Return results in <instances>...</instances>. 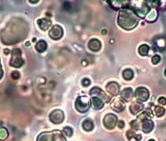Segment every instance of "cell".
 I'll list each match as a JSON object with an SVG mask.
<instances>
[{"mask_svg":"<svg viewBox=\"0 0 166 141\" xmlns=\"http://www.w3.org/2000/svg\"><path fill=\"white\" fill-rule=\"evenodd\" d=\"M139 22V17L136 12L130 7H125L119 12L118 24L119 26L127 31L134 29Z\"/></svg>","mask_w":166,"mask_h":141,"instance_id":"1","label":"cell"},{"mask_svg":"<svg viewBox=\"0 0 166 141\" xmlns=\"http://www.w3.org/2000/svg\"><path fill=\"white\" fill-rule=\"evenodd\" d=\"M37 141H66V139L61 131L53 130L51 132L42 133L37 137Z\"/></svg>","mask_w":166,"mask_h":141,"instance_id":"2","label":"cell"},{"mask_svg":"<svg viewBox=\"0 0 166 141\" xmlns=\"http://www.w3.org/2000/svg\"><path fill=\"white\" fill-rule=\"evenodd\" d=\"M91 106V100L87 96H79L76 101V107L79 112L85 113Z\"/></svg>","mask_w":166,"mask_h":141,"instance_id":"3","label":"cell"},{"mask_svg":"<svg viewBox=\"0 0 166 141\" xmlns=\"http://www.w3.org/2000/svg\"><path fill=\"white\" fill-rule=\"evenodd\" d=\"M24 64V60L21 57V51L19 49H15L12 51V57L10 65L13 67L20 68Z\"/></svg>","mask_w":166,"mask_h":141,"instance_id":"4","label":"cell"},{"mask_svg":"<svg viewBox=\"0 0 166 141\" xmlns=\"http://www.w3.org/2000/svg\"><path fill=\"white\" fill-rule=\"evenodd\" d=\"M117 123L118 118L117 116H115L114 114H107L103 117V125L108 129H113L114 128H115Z\"/></svg>","mask_w":166,"mask_h":141,"instance_id":"5","label":"cell"},{"mask_svg":"<svg viewBox=\"0 0 166 141\" xmlns=\"http://www.w3.org/2000/svg\"><path fill=\"white\" fill-rule=\"evenodd\" d=\"M135 97L137 99V101L145 102L149 98V91L144 87L137 88L135 93Z\"/></svg>","mask_w":166,"mask_h":141,"instance_id":"6","label":"cell"},{"mask_svg":"<svg viewBox=\"0 0 166 141\" xmlns=\"http://www.w3.org/2000/svg\"><path fill=\"white\" fill-rule=\"evenodd\" d=\"M110 107L115 112H122L125 109V105L122 99L114 98L111 100Z\"/></svg>","mask_w":166,"mask_h":141,"instance_id":"7","label":"cell"},{"mask_svg":"<svg viewBox=\"0 0 166 141\" xmlns=\"http://www.w3.org/2000/svg\"><path fill=\"white\" fill-rule=\"evenodd\" d=\"M65 114L61 110H55L49 115V120L54 124H59L63 122Z\"/></svg>","mask_w":166,"mask_h":141,"instance_id":"8","label":"cell"},{"mask_svg":"<svg viewBox=\"0 0 166 141\" xmlns=\"http://www.w3.org/2000/svg\"><path fill=\"white\" fill-rule=\"evenodd\" d=\"M63 28L59 25H55L49 31V37L54 40H59L63 37Z\"/></svg>","mask_w":166,"mask_h":141,"instance_id":"9","label":"cell"},{"mask_svg":"<svg viewBox=\"0 0 166 141\" xmlns=\"http://www.w3.org/2000/svg\"><path fill=\"white\" fill-rule=\"evenodd\" d=\"M90 94L92 97H98L102 100H104L106 102L110 101V98L107 96V94L98 87H93L90 90Z\"/></svg>","mask_w":166,"mask_h":141,"instance_id":"10","label":"cell"},{"mask_svg":"<svg viewBox=\"0 0 166 141\" xmlns=\"http://www.w3.org/2000/svg\"><path fill=\"white\" fill-rule=\"evenodd\" d=\"M107 92L112 95V96H116L120 93V85L115 83V82H110L107 84L106 86Z\"/></svg>","mask_w":166,"mask_h":141,"instance_id":"11","label":"cell"},{"mask_svg":"<svg viewBox=\"0 0 166 141\" xmlns=\"http://www.w3.org/2000/svg\"><path fill=\"white\" fill-rule=\"evenodd\" d=\"M121 96L123 100L126 102L132 101L133 99V91L132 88H124L121 93Z\"/></svg>","mask_w":166,"mask_h":141,"instance_id":"12","label":"cell"},{"mask_svg":"<svg viewBox=\"0 0 166 141\" xmlns=\"http://www.w3.org/2000/svg\"><path fill=\"white\" fill-rule=\"evenodd\" d=\"M143 108L144 106L143 103H141L140 101H134L130 106V111L133 115H136L137 113L142 111Z\"/></svg>","mask_w":166,"mask_h":141,"instance_id":"13","label":"cell"},{"mask_svg":"<svg viewBox=\"0 0 166 141\" xmlns=\"http://www.w3.org/2000/svg\"><path fill=\"white\" fill-rule=\"evenodd\" d=\"M101 42H100L98 39H96V38H93V39H91L88 43V47L89 49L93 51V52H98L99 51V49H101Z\"/></svg>","mask_w":166,"mask_h":141,"instance_id":"14","label":"cell"},{"mask_svg":"<svg viewBox=\"0 0 166 141\" xmlns=\"http://www.w3.org/2000/svg\"><path fill=\"white\" fill-rule=\"evenodd\" d=\"M154 126V124L153 121L148 119L144 120L142 123V130L145 133H148L153 130Z\"/></svg>","mask_w":166,"mask_h":141,"instance_id":"15","label":"cell"},{"mask_svg":"<svg viewBox=\"0 0 166 141\" xmlns=\"http://www.w3.org/2000/svg\"><path fill=\"white\" fill-rule=\"evenodd\" d=\"M103 101L98 97H92L91 99V106L94 110H100L103 107Z\"/></svg>","mask_w":166,"mask_h":141,"instance_id":"16","label":"cell"},{"mask_svg":"<svg viewBox=\"0 0 166 141\" xmlns=\"http://www.w3.org/2000/svg\"><path fill=\"white\" fill-rule=\"evenodd\" d=\"M51 21L49 19H47V18H43V19H39L37 21V24L40 27L41 30L43 31H47L49 26H51Z\"/></svg>","mask_w":166,"mask_h":141,"instance_id":"17","label":"cell"},{"mask_svg":"<svg viewBox=\"0 0 166 141\" xmlns=\"http://www.w3.org/2000/svg\"><path fill=\"white\" fill-rule=\"evenodd\" d=\"M128 3L127 1H120V0H113L109 2V3H110L111 7H113L114 10H120V9H124L125 8V6L124 5L125 3Z\"/></svg>","mask_w":166,"mask_h":141,"instance_id":"18","label":"cell"},{"mask_svg":"<svg viewBox=\"0 0 166 141\" xmlns=\"http://www.w3.org/2000/svg\"><path fill=\"white\" fill-rule=\"evenodd\" d=\"M47 43L44 40H40L36 44V49L38 53H43L45 50L47 49Z\"/></svg>","mask_w":166,"mask_h":141,"instance_id":"19","label":"cell"},{"mask_svg":"<svg viewBox=\"0 0 166 141\" xmlns=\"http://www.w3.org/2000/svg\"><path fill=\"white\" fill-rule=\"evenodd\" d=\"M93 127H94L93 122H92V121L91 119L85 120V121L83 122V123H82V128H83V129L87 131V132H90V131L92 130V129H93Z\"/></svg>","mask_w":166,"mask_h":141,"instance_id":"20","label":"cell"},{"mask_svg":"<svg viewBox=\"0 0 166 141\" xmlns=\"http://www.w3.org/2000/svg\"><path fill=\"white\" fill-rule=\"evenodd\" d=\"M157 16H158V12L155 10H152L149 11L148 15H147L146 20L148 22H154L156 21Z\"/></svg>","mask_w":166,"mask_h":141,"instance_id":"21","label":"cell"},{"mask_svg":"<svg viewBox=\"0 0 166 141\" xmlns=\"http://www.w3.org/2000/svg\"><path fill=\"white\" fill-rule=\"evenodd\" d=\"M133 76H134V73H133V71L132 69H125L123 72V77L126 81L132 80L133 78Z\"/></svg>","mask_w":166,"mask_h":141,"instance_id":"22","label":"cell"},{"mask_svg":"<svg viewBox=\"0 0 166 141\" xmlns=\"http://www.w3.org/2000/svg\"><path fill=\"white\" fill-rule=\"evenodd\" d=\"M149 49H150V47H149L148 45H147V44H143V45H141V46L139 47V49H138V52H139V54H141V55L146 56V55H147V54H148Z\"/></svg>","mask_w":166,"mask_h":141,"instance_id":"23","label":"cell"},{"mask_svg":"<svg viewBox=\"0 0 166 141\" xmlns=\"http://www.w3.org/2000/svg\"><path fill=\"white\" fill-rule=\"evenodd\" d=\"M127 138L130 140H132L133 138H135V140L136 141H139L141 140V135H139V134H136V133H134L132 131L129 130L127 132Z\"/></svg>","mask_w":166,"mask_h":141,"instance_id":"24","label":"cell"},{"mask_svg":"<svg viewBox=\"0 0 166 141\" xmlns=\"http://www.w3.org/2000/svg\"><path fill=\"white\" fill-rule=\"evenodd\" d=\"M154 110L155 114H156V116H157L158 117H160L164 116V114H165V109L163 108V107H161V106H155Z\"/></svg>","mask_w":166,"mask_h":141,"instance_id":"25","label":"cell"},{"mask_svg":"<svg viewBox=\"0 0 166 141\" xmlns=\"http://www.w3.org/2000/svg\"><path fill=\"white\" fill-rule=\"evenodd\" d=\"M9 136V132L5 128H0V140L7 139Z\"/></svg>","mask_w":166,"mask_h":141,"instance_id":"26","label":"cell"},{"mask_svg":"<svg viewBox=\"0 0 166 141\" xmlns=\"http://www.w3.org/2000/svg\"><path fill=\"white\" fill-rule=\"evenodd\" d=\"M63 133H64L66 136H68V137H71L72 134H73V130H72V128H70V127H65L64 129H63Z\"/></svg>","mask_w":166,"mask_h":141,"instance_id":"27","label":"cell"},{"mask_svg":"<svg viewBox=\"0 0 166 141\" xmlns=\"http://www.w3.org/2000/svg\"><path fill=\"white\" fill-rule=\"evenodd\" d=\"M159 61H160V56L158 55V54H156V55H154V56L152 58V63H153L154 65H157L158 63H159Z\"/></svg>","mask_w":166,"mask_h":141,"instance_id":"28","label":"cell"},{"mask_svg":"<svg viewBox=\"0 0 166 141\" xmlns=\"http://www.w3.org/2000/svg\"><path fill=\"white\" fill-rule=\"evenodd\" d=\"M82 85L84 86V87H88L89 85H90V83H91V81L89 80L88 78H85V79H83L82 80Z\"/></svg>","mask_w":166,"mask_h":141,"instance_id":"29","label":"cell"},{"mask_svg":"<svg viewBox=\"0 0 166 141\" xmlns=\"http://www.w3.org/2000/svg\"><path fill=\"white\" fill-rule=\"evenodd\" d=\"M11 76L13 79L17 80V79H19V78H20V73H19L18 72H12Z\"/></svg>","mask_w":166,"mask_h":141,"instance_id":"30","label":"cell"},{"mask_svg":"<svg viewBox=\"0 0 166 141\" xmlns=\"http://www.w3.org/2000/svg\"><path fill=\"white\" fill-rule=\"evenodd\" d=\"M147 117H147V115L146 111H145V112H143L141 115H139V116L137 117V118H138V119L143 120V121H144V119L146 120V118H147Z\"/></svg>","mask_w":166,"mask_h":141,"instance_id":"31","label":"cell"},{"mask_svg":"<svg viewBox=\"0 0 166 141\" xmlns=\"http://www.w3.org/2000/svg\"><path fill=\"white\" fill-rule=\"evenodd\" d=\"M158 103L162 106H165L166 105V98L165 97H160L158 99Z\"/></svg>","mask_w":166,"mask_h":141,"instance_id":"32","label":"cell"},{"mask_svg":"<svg viewBox=\"0 0 166 141\" xmlns=\"http://www.w3.org/2000/svg\"><path fill=\"white\" fill-rule=\"evenodd\" d=\"M146 113H147V117H154V114H153V111H152V110H150V109H147L146 110Z\"/></svg>","mask_w":166,"mask_h":141,"instance_id":"33","label":"cell"},{"mask_svg":"<svg viewBox=\"0 0 166 141\" xmlns=\"http://www.w3.org/2000/svg\"><path fill=\"white\" fill-rule=\"evenodd\" d=\"M117 124H118V126H119L120 128H123L125 127V122H124V121H119Z\"/></svg>","mask_w":166,"mask_h":141,"instance_id":"34","label":"cell"},{"mask_svg":"<svg viewBox=\"0 0 166 141\" xmlns=\"http://www.w3.org/2000/svg\"><path fill=\"white\" fill-rule=\"evenodd\" d=\"M3 76V69H2V65H1V62H0V80L2 79V77Z\"/></svg>","mask_w":166,"mask_h":141,"instance_id":"35","label":"cell"},{"mask_svg":"<svg viewBox=\"0 0 166 141\" xmlns=\"http://www.w3.org/2000/svg\"><path fill=\"white\" fill-rule=\"evenodd\" d=\"M101 33H102V35H106L108 33V30L107 29H103L101 31Z\"/></svg>","mask_w":166,"mask_h":141,"instance_id":"36","label":"cell"},{"mask_svg":"<svg viewBox=\"0 0 166 141\" xmlns=\"http://www.w3.org/2000/svg\"><path fill=\"white\" fill-rule=\"evenodd\" d=\"M30 42H26V43H25V46H26V47H29V46H30Z\"/></svg>","mask_w":166,"mask_h":141,"instance_id":"37","label":"cell"},{"mask_svg":"<svg viewBox=\"0 0 166 141\" xmlns=\"http://www.w3.org/2000/svg\"><path fill=\"white\" fill-rule=\"evenodd\" d=\"M31 3H37L38 1H30Z\"/></svg>","mask_w":166,"mask_h":141,"instance_id":"38","label":"cell"},{"mask_svg":"<svg viewBox=\"0 0 166 141\" xmlns=\"http://www.w3.org/2000/svg\"><path fill=\"white\" fill-rule=\"evenodd\" d=\"M165 75L166 76V69H165Z\"/></svg>","mask_w":166,"mask_h":141,"instance_id":"39","label":"cell"},{"mask_svg":"<svg viewBox=\"0 0 166 141\" xmlns=\"http://www.w3.org/2000/svg\"><path fill=\"white\" fill-rule=\"evenodd\" d=\"M148 141H155V140H148Z\"/></svg>","mask_w":166,"mask_h":141,"instance_id":"40","label":"cell"}]
</instances>
